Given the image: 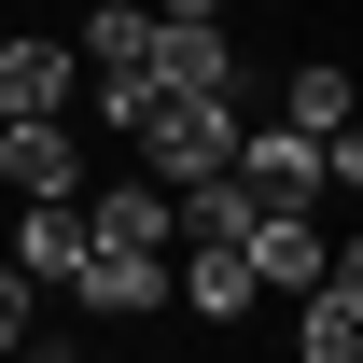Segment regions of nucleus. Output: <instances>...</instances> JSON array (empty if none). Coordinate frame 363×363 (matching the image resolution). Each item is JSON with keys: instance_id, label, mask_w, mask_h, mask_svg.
<instances>
[{"instance_id": "1", "label": "nucleus", "mask_w": 363, "mask_h": 363, "mask_svg": "<svg viewBox=\"0 0 363 363\" xmlns=\"http://www.w3.org/2000/svg\"><path fill=\"white\" fill-rule=\"evenodd\" d=\"M140 154H154V182H210L238 154V98H154V112H140Z\"/></svg>"}, {"instance_id": "2", "label": "nucleus", "mask_w": 363, "mask_h": 363, "mask_svg": "<svg viewBox=\"0 0 363 363\" xmlns=\"http://www.w3.org/2000/svg\"><path fill=\"white\" fill-rule=\"evenodd\" d=\"M70 98H84L70 43H0V126H70Z\"/></svg>"}, {"instance_id": "3", "label": "nucleus", "mask_w": 363, "mask_h": 363, "mask_svg": "<svg viewBox=\"0 0 363 363\" xmlns=\"http://www.w3.org/2000/svg\"><path fill=\"white\" fill-rule=\"evenodd\" d=\"M154 98H238L224 14H154Z\"/></svg>"}, {"instance_id": "4", "label": "nucleus", "mask_w": 363, "mask_h": 363, "mask_svg": "<svg viewBox=\"0 0 363 363\" xmlns=\"http://www.w3.org/2000/svg\"><path fill=\"white\" fill-rule=\"evenodd\" d=\"M0 266L28 279V294H70V266H84V196H28L14 210V252Z\"/></svg>"}, {"instance_id": "5", "label": "nucleus", "mask_w": 363, "mask_h": 363, "mask_svg": "<svg viewBox=\"0 0 363 363\" xmlns=\"http://www.w3.org/2000/svg\"><path fill=\"white\" fill-rule=\"evenodd\" d=\"M84 238H98V252H182V210H168V182H98V196H84Z\"/></svg>"}, {"instance_id": "6", "label": "nucleus", "mask_w": 363, "mask_h": 363, "mask_svg": "<svg viewBox=\"0 0 363 363\" xmlns=\"http://www.w3.org/2000/svg\"><path fill=\"white\" fill-rule=\"evenodd\" d=\"M308 363H363V252H321L308 279V335H294Z\"/></svg>"}, {"instance_id": "7", "label": "nucleus", "mask_w": 363, "mask_h": 363, "mask_svg": "<svg viewBox=\"0 0 363 363\" xmlns=\"http://www.w3.org/2000/svg\"><path fill=\"white\" fill-rule=\"evenodd\" d=\"M0 196H84V140L70 126H0Z\"/></svg>"}, {"instance_id": "8", "label": "nucleus", "mask_w": 363, "mask_h": 363, "mask_svg": "<svg viewBox=\"0 0 363 363\" xmlns=\"http://www.w3.org/2000/svg\"><path fill=\"white\" fill-rule=\"evenodd\" d=\"M252 294H266V279L238 266L224 238H182V252H168V308H196V321H238Z\"/></svg>"}, {"instance_id": "9", "label": "nucleus", "mask_w": 363, "mask_h": 363, "mask_svg": "<svg viewBox=\"0 0 363 363\" xmlns=\"http://www.w3.org/2000/svg\"><path fill=\"white\" fill-rule=\"evenodd\" d=\"M70 294H84L98 321H140V308H168V252H98V238H84Z\"/></svg>"}, {"instance_id": "10", "label": "nucleus", "mask_w": 363, "mask_h": 363, "mask_svg": "<svg viewBox=\"0 0 363 363\" xmlns=\"http://www.w3.org/2000/svg\"><path fill=\"white\" fill-rule=\"evenodd\" d=\"M238 266H252V279H279V294H308V279H321V238H308V210H252Z\"/></svg>"}, {"instance_id": "11", "label": "nucleus", "mask_w": 363, "mask_h": 363, "mask_svg": "<svg viewBox=\"0 0 363 363\" xmlns=\"http://www.w3.org/2000/svg\"><path fill=\"white\" fill-rule=\"evenodd\" d=\"M70 56H84V84H98V70H154V14H140V0H98Z\"/></svg>"}, {"instance_id": "12", "label": "nucleus", "mask_w": 363, "mask_h": 363, "mask_svg": "<svg viewBox=\"0 0 363 363\" xmlns=\"http://www.w3.org/2000/svg\"><path fill=\"white\" fill-rule=\"evenodd\" d=\"M279 126H294V140H335V126H350V70H335V56L294 70V112H279Z\"/></svg>"}, {"instance_id": "13", "label": "nucleus", "mask_w": 363, "mask_h": 363, "mask_svg": "<svg viewBox=\"0 0 363 363\" xmlns=\"http://www.w3.org/2000/svg\"><path fill=\"white\" fill-rule=\"evenodd\" d=\"M28 308H43V294H28V279L0 266V350H28Z\"/></svg>"}, {"instance_id": "14", "label": "nucleus", "mask_w": 363, "mask_h": 363, "mask_svg": "<svg viewBox=\"0 0 363 363\" xmlns=\"http://www.w3.org/2000/svg\"><path fill=\"white\" fill-rule=\"evenodd\" d=\"M28 363H84V350H70V335H28Z\"/></svg>"}, {"instance_id": "15", "label": "nucleus", "mask_w": 363, "mask_h": 363, "mask_svg": "<svg viewBox=\"0 0 363 363\" xmlns=\"http://www.w3.org/2000/svg\"><path fill=\"white\" fill-rule=\"evenodd\" d=\"M140 14H224V0H140Z\"/></svg>"}]
</instances>
